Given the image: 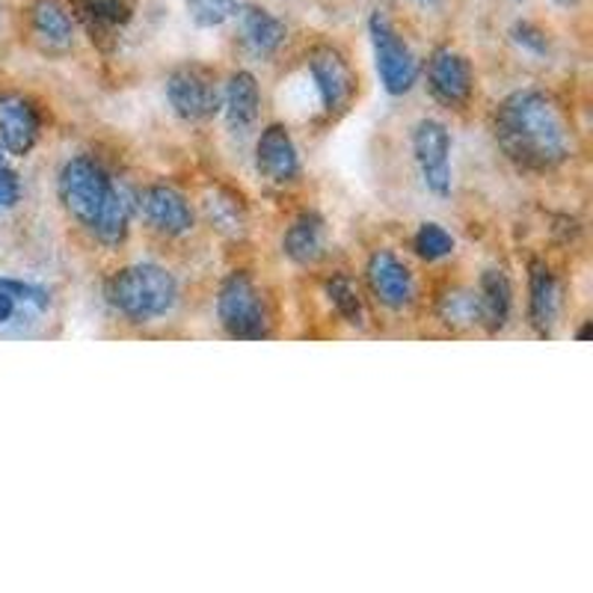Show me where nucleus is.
<instances>
[{"mask_svg":"<svg viewBox=\"0 0 593 593\" xmlns=\"http://www.w3.org/2000/svg\"><path fill=\"white\" fill-rule=\"evenodd\" d=\"M496 142L510 160L528 170H552L570 158L573 137L561 107L547 93L519 89L496 107Z\"/></svg>","mask_w":593,"mask_h":593,"instance_id":"obj_1","label":"nucleus"},{"mask_svg":"<svg viewBox=\"0 0 593 593\" xmlns=\"http://www.w3.org/2000/svg\"><path fill=\"white\" fill-rule=\"evenodd\" d=\"M57 193L68 218H75L104 246H119L131 226V202L114 184L102 163L93 158H72L63 163Z\"/></svg>","mask_w":593,"mask_h":593,"instance_id":"obj_2","label":"nucleus"},{"mask_svg":"<svg viewBox=\"0 0 593 593\" xmlns=\"http://www.w3.org/2000/svg\"><path fill=\"white\" fill-rule=\"evenodd\" d=\"M107 303L134 324L163 318L179 303V283L160 264H131L107 279Z\"/></svg>","mask_w":593,"mask_h":593,"instance_id":"obj_3","label":"nucleus"},{"mask_svg":"<svg viewBox=\"0 0 593 593\" xmlns=\"http://www.w3.org/2000/svg\"><path fill=\"white\" fill-rule=\"evenodd\" d=\"M368 36H371V47H374V66L383 89L389 95L410 93L419 84V60L383 12L371 15Z\"/></svg>","mask_w":593,"mask_h":593,"instance_id":"obj_4","label":"nucleus"},{"mask_svg":"<svg viewBox=\"0 0 593 593\" xmlns=\"http://www.w3.org/2000/svg\"><path fill=\"white\" fill-rule=\"evenodd\" d=\"M167 102L181 123H208L223 107V89L202 66H181L167 77Z\"/></svg>","mask_w":593,"mask_h":593,"instance_id":"obj_5","label":"nucleus"},{"mask_svg":"<svg viewBox=\"0 0 593 593\" xmlns=\"http://www.w3.org/2000/svg\"><path fill=\"white\" fill-rule=\"evenodd\" d=\"M51 318V292L45 285L0 276V336H30Z\"/></svg>","mask_w":593,"mask_h":593,"instance_id":"obj_6","label":"nucleus"},{"mask_svg":"<svg viewBox=\"0 0 593 593\" xmlns=\"http://www.w3.org/2000/svg\"><path fill=\"white\" fill-rule=\"evenodd\" d=\"M218 318L232 339H262L267 332L262 294L253 279L241 271L229 274L226 283L220 285Z\"/></svg>","mask_w":593,"mask_h":593,"instance_id":"obj_7","label":"nucleus"},{"mask_svg":"<svg viewBox=\"0 0 593 593\" xmlns=\"http://www.w3.org/2000/svg\"><path fill=\"white\" fill-rule=\"evenodd\" d=\"M413 155L424 188L436 197L452 193V137L436 119H422L413 131Z\"/></svg>","mask_w":593,"mask_h":593,"instance_id":"obj_8","label":"nucleus"},{"mask_svg":"<svg viewBox=\"0 0 593 593\" xmlns=\"http://www.w3.org/2000/svg\"><path fill=\"white\" fill-rule=\"evenodd\" d=\"M309 75L320 98V107L330 116L345 114L353 102V95H357V77H353V68L345 60V54L330 45L311 51Z\"/></svg>","mask_w":593,"mask_h":593,"instance_id":"obj_9","label":"nucleus"},{"mask_svg":"<svg viewBox=\"0 0 593 593\" xmlns=\"http://www.w3.org/2000/svg\"><path fill=\"white\" fill-rule=\"evenodd\" d=\"M368 276V288L377 297L380 306H386L392 311L406 309L415 297V279L410 274V267H406L395 253H389V250H377L371 258H368L366 267Z\"/></svg>","mask_w":593,"mask_h":593,"instance_id":"obj_10","label":"nucleus"},{"mask_svg":"<svg viewBox=\"0 0 593 593\" xmlns=\"http://www.w3.org/2000/svg\"><path fill=\"white\" fill-rule=\"evenodd\" d=\"M42 119L30 98L19 93L0 95V149L15 158H24L36 149Z\"/></svg>","mask_w":593,"mask_h":593,"instance_id":"obj_11","label":"nucleus"},{"mask_svg":"<svg viewBox=\"0 0 593 593\" xmlns=\"http://www.w3.org/2000/svg\"><path fill=\"white\" fill-rule=\"evenodd\" d=\"M427 86L445 107H463L472 95L469 60L452 47H436L434 57L427 60Z\"/></svg>","mask_w":593,"mask_h":593,"instance_id":"obj_12","label":"nucleus"},{"mask_svg":"<svg viewBox=\"0 0 593 593\" xmlns=\"http://www.w3.org/2000/svg\"><path fill=\"white\" fill-rule=\"evenodd\" d=\"M140 211L146 223L160 235L179 237L193 229V208L179 190L167 188V184H151L142 190Z\"/></svg>","mask_w":593,"mask_h":593,"instance_id":"obj_13","label":"nucleus"},{"mask_svg":"<svg viewBox=\"0 0 593 593\" xmlns=\"http://www.w3.org/2000/svg\"><path fill=\"white\" fill-rule=\"evenodd\" d=\"M255 170L271 184H292L300 176V155L285 125H267L255 146Z\"/></svg>","mask_w":593,"mask_h":593,"instance_id":"obj_14","label":"nucleus"},{"mask_svg":"<svg viewBox=\"0 0 593 593\" xmlns=\"http://www.w3.org/2000/svg\"><path fill=\"white\" fill-rule=\"evenodd\" d=\"M232 19L237 21V36L255 57H274L285 42V24L255 3L237 7Z\"/></svg>","mask_w":593,"mask_h":593,"instance_id":"obj_15","label":"nucleus"},{"mask_svg":"<svg viewBox=\"0 0 593 593\" xmlns=\"http://www.w3.org/2000/svg\"><path fill=\"white\" fill-rule=\"evenodd\" d=\"M223 116L232 134H250L253 125L258 123L262 114V93H258V81L250 72H235L229 77L226 89H223Z\"/></svg>","mask_w":593,"mask_h":593,"instance_id":"obj_16","label":"nucleus"},{"mask_svg":"<svg viewBox=\"0 0 593 593\" xmlns=\"http://www.w3.org/2000/svg\"><path fill=\"white\" fill-rule=\"evenodd\" d=\"M30 30L45 51H66L75 42V15L60 0H33Z\"/></svg>","mask_w":593,"mask_h":593,"instance_id":"obj_17","label":"nucleus"},{"mask_svg":"<svg viewBox=\"0 0 593 593\" xmlns=\"http://www.w3.org/2000/svg\"><path fill=\"white\" fill-rule=\"evenodd\" d=\"M561 311V288H558L555 274L547 264H531V300H528V315L540 336H552Z\"/></svg>","mask_w":593,"mask_h":593,"instance_id":"obj_18","label":"nucleus"},{"mask_svg":"<svg viewBox=\"0 0 593 593\" xmlns=\"http://www.w3.org/2000/svg\"><path fill=\"white\" fill-rule=\"evenodd\" d=\"M324 246H327V223L315 211H306L300 218L294 220L288 232L283 237L285 255L292 258L294 264H315L324 255Z\"/></svg>","mask_w":593,"mask_h":593,"instance_id":"obj_19","label":"nucleus"},{"mask_svg":"<svg viewBox=\"0 0 593 593\" xmlns=\"http://www.w3.org/2000/svg\"><path fill=\"white\" fill-rule=\"evenodd\" d=\"M480 303V324H487V330L499 332L508 327L510 309H513V292H510V279L501 271H487L480 276L478 288Z\"/></svg>","mask_w":593,"mask_h":593,"instance_id":"obj_20","label":"nucleus"},{"mask_svg":"<svg viewBox=\"0 0 593 593\" xmlns=\"http://www.w3.org/2000/svg\"><path fill=\"white\" fill-rule=\"evenodd\" d=\"M440 318L452 327V330H466L480 324V303L478 292H466V288H454L440 300Z\"/></svg>","mask_w":593,"mask_h":593,"instance_id":"obj_21","label":"nucleus"},{"mask_svg":"<svg viewBox=\"0 0 593 593\" xmlns=\"http://www.w3.org/2000/svg\"><path fill=\"white\" fill-rule=\"evenodd\" d=\"M327 294H330L332 306H336V311H339L341 318L348 320V324H362V300H359V292L357 285L350 283V276L345 274H336L332 279H327Z\"/></svg>","mask_w":593,"mask_h":593,"instance_id":"obj_22","label":"nucleus"},{"mask_svg":"<svg viewBox=\"0 0 593 593\" xmlns=\"http://www.w3.org/2000/svg\"><path fill=\"white\" fill-rule=\"evenodd\" d=\"M413 250L424 262H440L454 253V237L440 223H422L413 237Z\"/></svg>","mask_w":593,"mask_h":593,"instance_id":"obj_23","label":"nucleus"},{"mask_svg":"<svg viewBox=\"0 0 593 593\" xmlns=\"http://www.w3.org/2000/svg\"><path fill=\"white\" fill-rule=\"evenodd\" d=\"M190 21L197 28H220L235 15V0H184Z\"/></svg>","mask_w":593,"mask_h":593,"instance_id":"obj_24","label":"nucleus"},{"mask_svg":"<svg viewBox=\"0 0 593 593\" xmlns=\"http://www.w3.org/2000/svg\"><path fill=\"white\" fill-rule=\"evenodd\" d=\"M21 202V179L19 172L12 170L7 151L0 149V211H10Z\"/></svg>","mask_w":593,"mask_h":593,"instance_id":"obj_25","label":"nucleus"},{"mask_svg":"<svg viewBox=\"0 0 593 593\" xmlns=\"http://www.w3.org/2000/svg\"><path fill=\"white\" fill-rule=\"evenodd\" d=\"M510 36H513V42H517L522 51L534 54V57H543V54L549 51L547 33H543L540 28H534V24H528V21H519V24H513Z\"/></svg>","mask_w":593,"mask_h":593,"instance_id":"obj_26","label":"nucleus"},{"mask_svg":"<svg viewBox=\"0 0 593 593\" xmlns=\"http://www.w3.org/2000/svg\"><path fill=\"white\" fill-rule=\"evenodd\" d=\"M413 3H415V7H434L436 0H413Z\"/></svg>","mask_w":593,"mask_h":593,"instance_id":"obj_27","label":"nucleus"},{"mask_svg":"<svg viewBox=\"0 0 593 593\" xmlns=\"http://www.w3.org/2000/svg\"><path fill=\"white\" fill-rule=\"evenodd\" d=\"M555 3H561V7H570V3H575V0H555Z\"/></svg>","mask_w":593,"mask_h":593,"instance_id":"obj_28","label":"nucleus"}]
</instances>
